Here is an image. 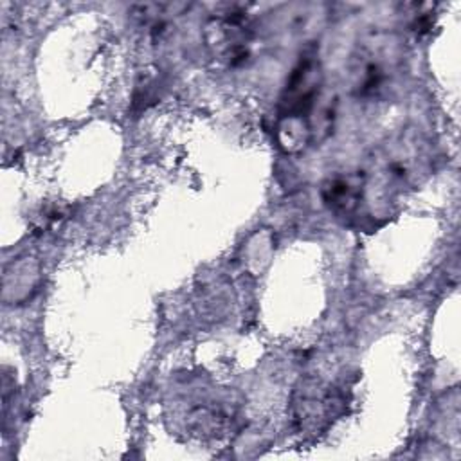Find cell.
Instances as JSON below:
<instances>
[{"label": "cell", "instance_id": "1", "mask_svg": "<svg viewBox=\"0 0 461 461\" xmlns=\"http://www.w3.org/2000/svg\"><path fill=\"white\" fill-rule=\"evenodd\" d=\"M429 167V148L418 131L400 133L380 148L364 173V202H394L418 184Z\"/></svg>", "mask_w": 461, "mask_h": 461}, {"label": "cell", "instance_id": "2", "mask_svg": "<svg viewBox=\"0 0 461 461\" xmlns=\"http://www.w3.org/2000/svg\"><path fill=\"white\" fill-rule=\"evenodd\" d=\"M346 394L333 382L306 376L292 396V421L299 434L319 436L344 412Z\"/></svg>", "mask_w": 461, "mask_h": 461}, {"label": "cell", "instance_id": "3", "mask_svg": "<svg viewBox=\"0 0 461 461\" xmlns=\"http://www.w3.org/2000/svg\"><path fill=\"white\" fill-rule=\"evenodd\" d=\"M351 58L353 90L364 99H375L385 94L402 65L400 47L389 34H375L358 45Z\"/></svg>", "mask_w": 461, "mask_h": 461}, {"label": "cell", "instance_id": "4", "mask_svg": "<svg viewBox=\"0 0 461 461\" xmlns=\"http://www.w3.org/2000/svg\"><path fill=\"white\" fill-rule=\"evenodd\" d=\"M321 83L322 72L317 52H304L299 58L297 65L292 68L279 97L281 121H297L308 124V119L319 97Z\"/></svg>", "mask_w": 461, "mask_h": 461}, {"label": "cell", "instance_id": "5", "mask_svg": "<svg viewBox=\"0 0 461 461\" xmlns=\"http://www.w3.org/2000/svg\"><path fill=\"white\" fill-rule=\"evenodd\" d=\"M252 29L240 13H225L211 20L207 25V45L214 54L236 67L247 61L250 54Z\"/></svg>", "mask_w": 461, "mask_h": 461}, {"label": "cell", "instance_id": "6", "mask_svg": "<svg viewBox=\"0 0 461 461\" xmlns=\"http://www.w3.org/2000/svg\"><path fill=\"white\" fill-rule=\"evenodd\" d=\"M322 200L340 216L357 212L364 203V173L357 171L330 176L322 184Z\"/></svg>", "mask_w": 461, "mask_h": 461}]
</instances>
